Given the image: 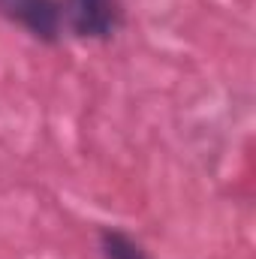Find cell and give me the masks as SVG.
Wrapping results in <instances>:
<instances>
[{"mask_svg":"<svg viewBox=\"0 0 256 259\" xmlns=\"http://www.w3.org/2000/svg\"><path fill=\"white\" fill-rule=\"evenodd\" d=\"M0 18L42 46H58L64 36L61 0H0Z\"/></svg>","mask_w":256,"mask_h":259,"instance_id":"cell-2","label":"cell"},{"mask_svg":"<svg viewBox=\"0 0 256 259\" xmlns=\"http://www.w3.org/2000/svg\"><path fill=\"white\" fill-rule=\"evenodd\" d=\"M97 244H100L103 259H151L148 250L142 247V241L118 226H103L97 232Z\"/></svg>","mask_w":256,"mask_h":259,"instance_id":"cell-3","label":"cell"},{"mask_svg":"<svg viewBox=\"0 0 256 259\" xmlns=\"http://www.w3.org/2000/svg\"><path fill=\"white\" fill-rule=\"evenodd\" d=\"M64 27L78 39H112L124 24L121 0H61Z\"/></svg>","mask_w":256,"mask_h":259,"instance_id":"cell-1","label":"cell"}]
</instances>
